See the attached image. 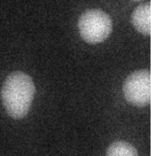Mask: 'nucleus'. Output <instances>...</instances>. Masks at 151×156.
Here are the masks:
<instances>
[{"instance_id": "1", "label": "nucleus", "mask_w": 151, "mask_h": 156, "mask_svg": "<svg viewBox=\"0 0 151 156\" xmlns=\"http://www.w3.org/2000/svg\"><path fill=\"white\" fill-rule=\"evenodd\" d=\"M35 94L31 78L23 72H14L5 79L1 91L3 106L15 119L25 117L30 111Z\"/></svg>"}, {"instance_id": "2", "label": "nucleus", "mask_w": 151, "mask_h": 156, "mask_svg": "<svg viewBox=\"0 0 151 156\" xmlns=\"http://www.w3.org/2000/svg\"><path fill=\"white\" fill-rule=\"evenodd\" d=\"M81 37L88 44H99L108 38L112 30V21L100 9H89L81 15L78 21Z\"/></svg>"}, {"instance_id": "3", "label": "nucleus", "mask_w": 151, "mask_h": 156, "mask_svg": "<svg viewBox=\"0 0 151 156\" xmlns=\"http://www.w3.org/2000/svg\"><path fill=\"white\" fill-rule=\"evenodd\" d=\"M125 99L132 105L143 107L151 98V75L149 70H138L127 77L123 85Z\"/></svg>"}, {"instance_id": "4", "label": "nucleus", "mask_w": 151, "mask_h": 156, "mask_svg": "<svg viewBox=\"0 0 151 156\" xmlns=\"http://www.w3.org/2000/svg\"><path fill=\"white\" fill-rule=\"evenodd\" d=\"M133 25L144 35H149L151 32V2L139 5L133 12Z\"/></svg>"}, {"instance_id": "5", "label": "nucleus", "mask_w": 151, "mask_h": 156, "mask_svg": "<svg viewBox=\"0 0 151 156\" xmlns=\"http://www.w3.org/2000/svg\"><path fill=\"white\" fill-rule=\"evenodd\" d=\"M105 156H139L134 146L124 141L113 143L108 148Z\"/></svg>"}]
</instances>
